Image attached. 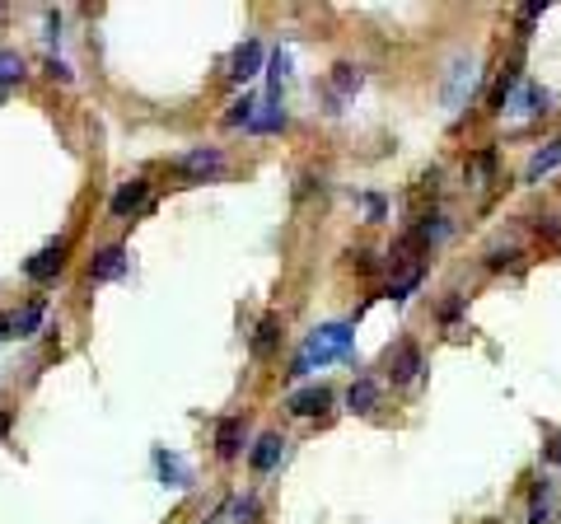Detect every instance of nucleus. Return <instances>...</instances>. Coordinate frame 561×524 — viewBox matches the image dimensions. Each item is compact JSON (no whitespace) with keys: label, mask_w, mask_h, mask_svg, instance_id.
<instances>
[{"label":"nucleus","mask_w":561,"mask_h":524,"mask_svg":"<svg viewBox=\"0 0 561 524\" xmlns=\"http://www.w3.org/2000/svg\"><path fill=\"white\" fill-rule=\"evenodd\" d=\"M356 347V328L351 323H323L314 338H309L304 347H300V356H295V366H290V375L300 379V375H309L314 366H328V361H342V356Z\"/></svg>","instance_id":"f257e3e1"},{"label":"nucleus","mask_w":561,"mask_h":524,"mask_svg":"<svg viewBox=\"0 0 561 524\" xmlns=\"http://www.w3.org/2000/svg\"><path fill=\"white\" fill-rule=\"evenodd\" d=\"M174 169H178L183 178L206 183V178L224 174V155H220L215 146H196V150H187V155H178V159H174Z\"/></svg>","instance_id":"f03ea898"},{"label":"nucleus","mask_w":561,"mask_h":524,"mask_svg":"<svg viewBox=\"0 0 561 524\" xmlns=\"http://www.w3.org/2000/svg\"><path fill=\"white\" fill-rule=\"evenodd\" d=\"M62 267H66V239H56V243L38 248V253L24 262V277H28V281H52Z\"/></svg>","instance_id":"7ed1b4c3"},{"label":"nucleus","mask_w":561,"mask_h":524,"mask_svg":"<svg viewBox=\"0 0 561 524\" xmlns=\"http://www.w3.org/2000/svg\"><path fill=\"white\" fill-rule=\"evenodd\" d=\"M146 197H150V183H146V178H131V183H122L118 192H112L108 211L118 215V220H122V215H136L140 206H146Z\"/></svg>","instance_id":"20e7f679"},{"label":"nucleus","mask_w":561,"mask_h":524,"mask_svg":"<svg viewBox=\"0 0 561 524\" xmlns=\"http://www.w3.org/2000/svg\"><path fill=\"white\" fill-rule=\"evenodd\" d=\"M295 417H323V412L332 407V389L328 384H314V389H300V394H290V403H286Z\"/></svg>","instance_id":"39448f33"},{"label":"nucleus","mask_w":561,"mask_h":524,"mask_svg":"<svg viewBox=\"0 0 561 524\" xmlns=\"http://www.w3.org/2000/svg\"><path fill=\"white\" fill-rule=\"evenodd\" d=\"M280 454H286V440H280L276 431L258 435V445L248 450V463H252V473H271V468L280 463Z\"/></svg>","instance_id":"423d86ee"},{"label":"nucleus","mask_w":561,"mask_h":524,"mask_svg":"<svg viewBox=\"0 0 561 524\" xmlns=\"http://www.w3.org/2000/svg\"><path fill=\"white\" fill-rule=\"evenodd\" d=\"M127 272V248H103V253H94V262H90V281H118Z\"/></svg>","instance_id":"0eeeda50"},{"label":"nucleus","mask_w":561,"mask_h":524,"mask_svg":"<svg viewBox=\"0 0 561 524\" xmlns=\"http://www.w3.org/2000/svg\"><path fill=\"white\" fill-rule=\"evenodd\" d=\"M416 370H421V351H416L412 342H403L398 351H388V375H393V384H412Z\"/></svg>","instance_id":"6e6552de"},{"label":"nucleus","mask_w":561,"mask_h":524,"mask_svg":"<svg viewBox=\"0 0 561 524\" xmlns=\"http://www.w3.org/2000/svg\"><path fill=\"white\" fill-rule=\"evenodd\" d=\"M215 450H220V459H234L243 450V422L239 417H224L215 426Z\"/></svg>","instance_id":"1a4fd4ad"},{"label":"nucleus","mask_w":561,"mask_h":524,"mask_svg":"<svg viewBox=\"0 0 561 524\" xmlns=\"http://www.w3.org/2000/svg\"><path fill=\"white\" fill-rule=\"evenodd\" d=\"M258 66H262V43H243L239 52H234V62H230V75L234 80H252V75H258Z\"/></svg>","instance_id":"9d476101"},{"label":"nucleus","mask_w":561,"mask_h":524,"mask_svg":"<svg viewBox=\"0 0 561 524\" xmlns=\"http://www.w3.org/2000/svg\"><path fill=\"white\" fill-rule=\"evenodd\" d=\"M556 164H561V136H556V141H547L538 155H533L528 159V169H524V183H538L543 174H552L556 169Z\"/></svg>","instance_id":"9b49d317"},{"label":"nucleus","mask_w":561,"mask_h":524,"mask_svg":"<svg viewBox=\"0 0 561 524\" xmlns=\"http://www.w3.org/2000/svg\"><path fill=\"white\" fill-rule=\"evenodd\" d=\"M347 407L360 412V417H365V412H375V407H379V384H375V379H356L351 394H347Z\"/></svg>","instance_id":"f8f14e48"},{"label":"nucleus","mask_w":561,"mask_h":524,"mask_svg":"<svg viewBox=\"0 0 561 524\" xmlns=\"http://www.w3.org/2000/svg\"><path fill=\"white\" fill-rule=\"evenodd\" d=\"M280 127H286V113L276 108V94H271L267 103H258V113H252L248 131H280Z\"/></svg>","instance_id":"ddd939ff"},{"label":"nucleus","mask_w":561,"mask_h":524,"mask_svg":"<svg viewBox=\"0 0 561 524\" xmlns=\"http://www.w3.org/2000/svg\"><path fill=\"white\" fill-rule=\"evenodd\" d=\"M276 338H280V319L267 314V319L258 323V338H252V356H271V351H276Z\"/></svg>","instance_id":"4468645a"},{"label":"nucleus","mask_w":561,"mask_h":524,"mask_svg":"<svg viewBox=\"0 0 561 524\" xmlns=\"http://www.w3.org/2000/svg\"><path fill=\"white\" fill-rule=\"evenodd\" d=\"M38 323H43V305H28L24 314H14V319H10V338H28Z\"/></svg>","instance_id":"2eb2a0df"},{"label":"nucleus","mask_w":561,"mask_h":524,"mask_svg":"<svg viewBox=\"0 0 561 524\" xmlns=\"http://www.w3.org/2000/svg\"><path fill=\"white\" fill-rule=\"evenodd\" d=\"M332 85H337V94H356V90L365 85V75H360L356 66H337V71H332Z\"/></svg>","instance_id":"dca6fc26"},{"label":"nucleus","mask_w":561,"mask_h":524,"mask_svg":"<svg viewBox=\"0 0 561 524\" xmlns=\"http://www.w3.org/2000/svg\"><path fill=\"white\" fill-rule=\"evenodd\" d=\"M14 80H24V62L14 52H0V85H14Z\"/></svg>","instance_id":"f3484780"},{"label":"nucleus","mask_w":561,"mask_h":524,"mask_svg":"<svg viewBox=\"0 0 561 524\" xmlns=\"http://www.w3.org/2000/svg\"><path fill=\"white\" fill-rule=\"evenodd\" d=\"M252 113H258V99H248V94H243V99L234 103V113H230V127H248Z\"/></svg>","instance_id":"a211bd4d"},{"label":"nucleus","mask_w":561,"mask_h":524,"mask_svg":"<svg viewBox=\"0 0 561 524\" xmlns=\"http://www.w3.org/2000/svg\"><path fill=\"white\" fill-rule=\"evenodd\" d=\"M416 281H421V272L412 267V272H407V277H403L398 286H388V295H393V300H407V291H416Z\"/></svg>","instance_id":"6ab92c4d"},{"label":"nucleus","mask_w":561,"mask_h":524,"mask_svg":"<svg viewBox=\"0 0 561 524\" xmlns=\"http://www.w3.org/2000/svg\"><path fill=\"white\" fill-rule=\"evenodd\" d=\"M286 66H290V57H286V52H276V57H271V90H280V80H286Z\"/></svg>","instance_id":"aec40b11"},{"label":"nucleus","mask_w":561,"mask_h":524,"mask_svg":"<svg viewBox=\"0 0 561 524\" xmlns=\"http://www.w3.org/2000/svg\"><path fill=\"white\" fill-rule=\"evenodd\" d=\"M543 454H547V463H552V468H561V435H552V440H547Z\"/></svg>","instance_id":"412c9836"},{"label":"nucleus","mask_w":561,"mask_h":524,"mask_svg":"<svg viewBox=\"0 0 561 524\" xmlns=\"http://www.w3.org/2000/svg\"><path fill=\"white\" fill-rule=\"evenodd\" d=\"M10 431V417H5V412H0V435H5Z\"/></svg>","instance_id":"4be33fe9"},{"label":"nucleus","mask_w":561,"mask_h":524,"mask_svg":"<svg viewBox=\"0 0 561 524\" xmlns=\"http://www.w3.org/2000/svg\"><path fill=\"white\" fill-rule=\"evenodd\" d=\"M0 103H5V85H0Z\"/></svg>","instance_id":"5701e85b"}]
</instances>
